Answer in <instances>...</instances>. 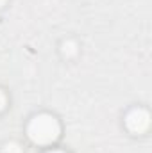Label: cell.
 I'll return each instance as SVG.
<instances>
[{"mask_svg": "<svg viewBox=\"0 0 152 153\" xmlns=\"http://www.w3.org/2000/svg\"><path fill=\"white\" fill-rule=\"evenodd\" d=\"M150 125V114L145 109H132L125 116V126L132 134H143Z\"/></svg>", "mask_w": 152, "mask_h": 153, "instance_id": "2", "label": "cell"}, {"mask_svg": "<svg viewBox=\"0 0 152 153\" xmlns=\"http://www.w3.org/2000/svg\"><path fill=\"white\" fill-rule=\"evenodd\" d=\"M4 4H5V0H0V7H2V5H4Z\"/></svg>", "mask_w": 152, "mask_h": 153, "instance_id": "7", "label": "cell"}, {"mask_svg": "<svg viewBox=\"0 0 152 153\" xmlns=\"http://www.w3.org/2000/svg\"><path fill=\"white\" fill-rule=\"evenodd\" d=\"M4 153H22V148L18 143H7L4 146Z\"/></svg>", "mask_w": 152, "mask_h": 153, "instance_id": "4", "label": "cell"}, {"mask_svg": "<svg viewBox=\"0 0 152 153\" xmlns=\"http://www.w3.org/2000/svg\"><path fill=\"white\" fill-rule=\"evenodd\" d=\"M61 52H63V55H66V57H74L77 53V43L75 41H65L63 46H61Z\"/></svg>", "mask_w": 152, "mask_h": 153, "instance_id": "3", "label": "cell"}, {"mask_svg": "<svg viewBox=\"0 0 152 153\" xmlns=\"http://www.w3.org/2000/svg\"><path fill=\"white\" fill-rule=\"evenodd\" d=\"M59 121L50 114H38L29 121L27 135L36 144H50L59 137Z\"/></svg>", "mask_w": 152, "mask_h": 153, "instance_id": "1", "label": "cell"}, {"mask_svg": "<svg viewBox=\"0 0 152 153\" xmlns=\"http://www.w3.org/2000/svg\"><path fill=\"white\" fill-rule=\"evenodd\" d=\"M47 153H65V152H59V150H52V152H47Z\"/></svg>", "mask_w": 152, "mask_h": 153, "instance_id": "6", "label": "cell"}, {"mask_svg": "<svg viewBox=\"0 0 152 153\" xmlns=\"http://www.w3.org/2000/svg\"><path fill=\"white\" fill-rule=\"evenodd\" d=\"M5 102H7V100H5V94L0 91V111H4V109H5Z\"/></svg>", "mask_w": 152, "mask_h": 153, "instance_id": "5", "label": "cell"}]
</instances>
